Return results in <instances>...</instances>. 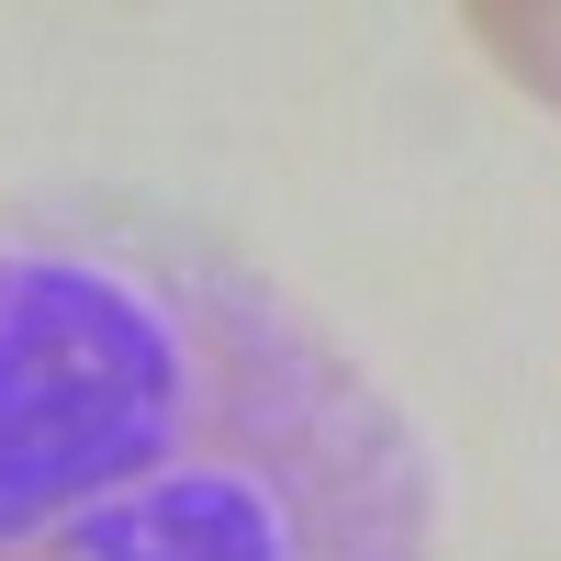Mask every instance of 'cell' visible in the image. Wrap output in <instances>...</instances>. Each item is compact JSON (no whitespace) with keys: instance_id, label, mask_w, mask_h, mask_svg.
Instances as JSON below:
<instances>
[{"instance_id":"6da1fadb","label":"cell","mask_w":561,"mask_h":561,"mask_svg":"<svg viewBox=\"0 0 561 561\" xmlns=\"http://www.w3.org/2000/svg\"><path fill=\"white\" fill-rule=\"evenodd\" d=\"M393 393L203 237L0 214V561H427Z\"/></svg>"}]
</instances>
